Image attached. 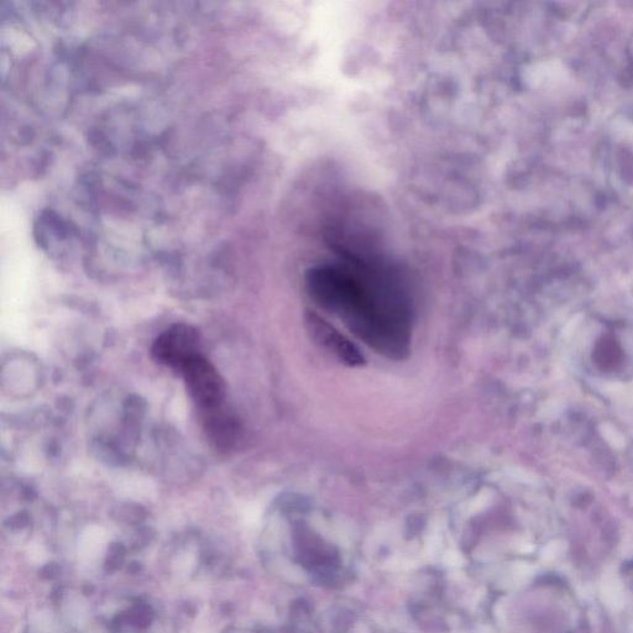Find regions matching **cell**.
Masks as SVG:
<instances>
[{
  "label": "cell",
  "mask_w": 633,
  "mask_h": 633,
  "mask_svg": "<svg viewBox=\"0 0 633 633\" xmlns=\"http://www.w3.org/2000/svg\"><path fill=\"white\" fill-rule=\"evenodd\" d=\"M306 275L307 294L376 353L402 360L411 350L412 307L394 271L355 253Z\"/></svg>",
  "instance_id": "obj_1"
},
{
  "label": "cell",
  "mask_w": 633,
  "mask_h": 633,
  "mask_svg": "<svg viewBox=\"0 0 633 633\" xmlns=\"http://www.w3.org/2000/svg\"><path fill=\"white\" fill-rule=\"evenodd\" d=\"M180 373L185 380L188 394L200 407L203 415L224 408L226 385L218 370L202 354L191 359Z\"/></svg>",
  "instance_id": "obj_2"
},
{
  "label": "cell",
  "mask_w": 633,
  "mask_h": 633,
  "mask_svg": "<svg viewBox=\"0 0 633 633\" xmlns=\"http://www.w3.org/2000/svg\"><path fill=\"white\" fill-rule=\"evenodd\" d=\"M153 355L156 362L181 371L191 359L201 355L200 334L187 324H175L155 340Z\"/></svg>",
  "instance_id": "obj_3"
},
{
  "label": "cell",
  "mask_w": 633,
  "mask_h": 633,
  "mask_svg": "<svg viewBox=\"0 0 633 633\" xmlns=\"http://www.w3.org/2000/svg\"><path fill=\"white\" fill-rule=\"evenodd\" d=\"M305 326L313 342L333 355L339 363L350 368H358L365 364L362 350L316 311H307Z\"/></svg>",
  "instance_id": "obj_4"
},
{
  "label": "cell",
  "mask_w": 633,
  "mask_h": 633,
  "mask_svg": "<svg viewBox=\"0 0 633 633\" xmlns=\"http://www.w3.org/2000/svg\"><path fill=\"white\" fill-rule=\"evenodd\" d=\"M594 359L603 370L616 369L622 362V350L619 343L612 337L600 339L595 347Z\"/></svg>",
  "instance_id": "obj_5"
}]
</instances>
